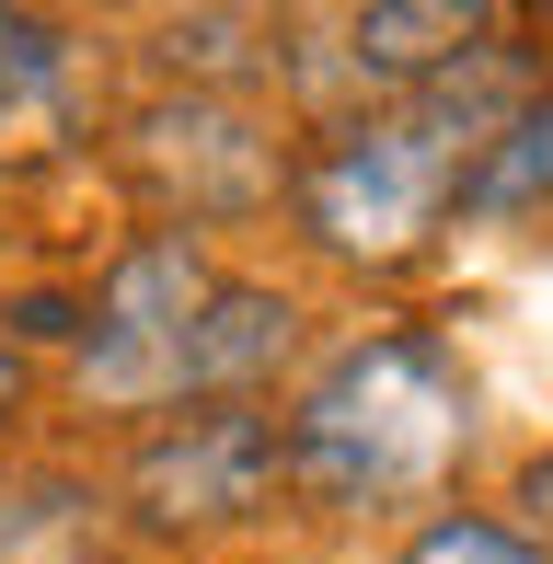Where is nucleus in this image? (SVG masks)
I'll use <instances>...</instances> for the list:
<instances>
[{
  "label": "nucleus",
  "instance_id": "obj_14",
  "mask_svg": "<svg viewBox=\"0 0 553 564\" xmlns=\"http://www.w3.org/2000/svg\"><path fill=\"white\" fill-rule=\"evenodd\" d=\"M531 519H542V530H553V449H542V460H531Z\"/></svg>",
  "mask_w": 553,
  "mask_h": 564
},
{
  "label": "nucleus",
  "instance_id": "obj_6",
  "mask_svg": "<svg viewBox=\"0 0 553 564\" xmlns=\"http://www.w3.org/2000/svg\"><path fill=\"white\" fill-rule=\"evenodd\" d=\"M289 357H300V300L265 289V276H219L208 312L185 323L173 380H185V403H265ZM185 403H173V415H185Z\"/></svg>",
  "mask_w": 553,
  "mask_h": 564
},
{
  "label": "nucleus",
  "instance_id": "obj_2",
  "mask_svg": "<svg viewBox=\"0 0 553 564\" xmlns=\"http://www.w3.org/2000/svg\"><path fill=\"white\" fill-rule=\"evenodd\" d=\"M289 449V496L323 519H392L426 507L473 449V380L426 323H381V335L335 346L276 415Z\"/></svg>",
  "mask_w": 553,
  "mask_h": 564
},
{
  "label": "nucleus",
  "instance_id": "obj_10",
  "mask_svg": "<svg viewBox=\"0 0 553 564\" xmlns=\"http://www.w3.org/2000/svg\"><path fill=\"white\" fill-rule=\"evenodd\" d=\"M531 208H553V82L508 116V139H496L485 162H473V185H462V219H531Z\"/></svg>",
  "mask_w": 553,
  "mask_h": 564
},
{
  "label": "nucleus",
  "instance_id": "obj_7",
  "mask_svg": "<svg viewBox=\"0 0 553 564\" xmlns=\"http://www.w3.org/2000/svg\"><path fill=\"white\" fill-rule=\"evenodd\" d=\"M496 35H508V12H485V0H369V12H346V82L404 105V93L449 82V69H462L473 46H496Z\"/></svg>",
  "mask_w": 553,
  "mask_h": 564
},
{
  "label": "nucleus",
  "instance_id": "obj_5",
  "mask_svg": "<svg viewBox=\"0 0 553 564\" xmlns=\"http://www.w3.org/2000/svg\"><path fill=\"white\" fill-rule=\"evenodd\" d=\"M116 162H128L150 230H185V242L276 208V185H289V150H276L265 116L231 105V93H162V105H139Z\"/></svg>",
  "mask_w": 553,
  "mask_h": 564
},
{
  "label": "nucleus",
  "instance_id": "obj_11",
  "mask_svg": "<svg viewBox=\"0 0 553 564\" xmlns=\"http://www.w3.org/2000/svg\"><path fill=\"white\" fill-rule=\"evenodd\" d=\"M265 35H276L265 12H162L150 23V69L219 93V82H242V69H265Z\"/></svg>",
  "mask_w": 553,
  "mask_h": 564
},
{
  "label": "nucleus",
  "instance_id": "obj_3",
  "mask_svg": "<svg viewBox=\"0 0 553 564\" xmlns=\"http://www.w3.org/2000/svg\"><path fill=\"white\" fill-rule=\"evenodd\" d=\"M289 496V449H276L265 403H185V415H150L128 438L116 507L150 542H196V530H242Z\"/></svg>",
  "mask_w": 553,
  "mask_h": 564
},
{
  "label": "nucleus",
  "instance_id": "obj_4",
  "mask_svg": "<svg viewBox=\"0 0 553 564\" xmlns=\"http://www.w3.org/2000/svg\"><path fill=\"white\" fill-rule=\"evenodd\" d=\"M219 265L208 242H185V230H139V242L105 253V276H93V335H82V392L105 403V415H173L185 403V380H173V357H185V323L208 312Z\"/></svg>",
  "mask_w": 553,
  "mask_h": 564
},
{
  "label": "nucleus",
  "instance_id": "obj_1",
  "mask_svg": "<svg viewBox=\"0 0 553 564\" xmlns=\"http://www.w3.org/2000/svg\"><path fill=\"white\" fill-rule=\"evenodd\" d=\"M542 93L531 46L496 35L473 46L449 82L404 93V105H369V116H335L312 150L289 162V208L312 230L335 265H404L426 253V230L462 208L473 162H485L496 139H508V116Z\"/></svg>",
  "mask_w": 553,
  "mask_h": 564
},
{
  "label": "nucleus",
  "instance_id": "obj_9",
  "mask_svg": "<svg viewBox=\"0 0 553 564\" xmlns=\"http://www.w3.org/2000/svg\"><path fill=\"white\" fill-rule=\"evenodd\" d=\"M105 530H116V496L93 473H0V564H105Z\"/></svg>",
  "mask_w": 553,
  "mask_h": 564
},
{
  "label": "nucleus",
  "instance_id": "obj_8",
  "mask_svg": "<svg viewBox=\"0 0 553 564\" xmlns=\"http://www.w3.org/2000/svg\"><path fill=\"white\" fill-rule=\"evenodd\" d=\"M82 139V93H69V35L35 12H0V173L58 162Z\"/></svg>",
  "mask_w": 553,
  "mask_h": 564
},
{
  "label": "nucleus",
  "instance_id": "obj_13",
  "mask_svg": "<svg viewBox=\"0 0 553 564\" xmlns=\"http://www.w3.org/2000/svg\"><path fill=\"white\" fill-rule=\"evenodd\" d=\"M12 415H23V346H0V438H12Z\"/></svg>",
  "mask_w": 553,
  "mask_h": 564
},
{
  "label": "nucleus",
  "instance_id": "obj_12",
  "mask_svg": "<svg viewBox=\"0 0 553 564\" xmlns=\"http://www.w3.org/2000/svg\"><path fill=\"white\" fill-rule=\"evenodd\" d=\"M392 564H553V542H531V530L496 519V507H438V519L404 530Z\"/></svg>",
  "mask_w": 553,
  "mask_h": 564
}]
</instances>
